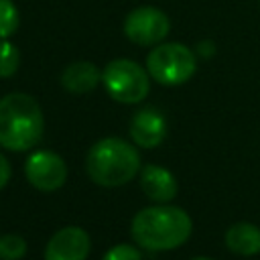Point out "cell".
Listing matches in <instances>:
<instances>
[{
  "instance_id": "cell-16",
  "label": "cell",
  "mask_w": 260,
  "mask_h": 260,
  "mask_svg": "<svg viewBox=\"0 0 260 260\" xmlns=\"http://www.w3.org/2000/svg\"><path fill=\"white\" fill-rule=\"evenodd\" d=\"M102 260H142L138 248L130 246V244H116L112 246Z\"/></svg>"
},
{
  "instance_id": "cell-12",
  "label": "cell",
  "mask_w": 260,
  "mask_h": 260,
  "mask_svg": "<svg viewBox=\"0 0 260 260\" xmlns=\"http://www.w3.org/2000/svg\"><path fill=\"white\" fill-rule=\"evenodd\" d=\"M225 246L240 256H252L260 252V228L248 221L234 223L225 232Z\"/></svg>"
},
{
  "instance_id": "cell-2",
  "label": "cell",
  "mask_w": 260,
  "mask_h": 260,
  "mask_svg": "<svg viewBox=\"0 0 260 260\" xmlns=\"http://www.w3.org/2000/svg\"><path fill=\"white\" fill-rule=\"evenodd\" d=\"M45 120L39 102L22 91L0 98V146L24 152L37 146L43 136Z\"/></svg>"
},
{
  "instance_id": "cell-8",
  "label": "cell",
  "mask_w": 260,
  "mask_h": 260,
  "mask_svg": "<svg viewBox=\"0 0 260 260\" xmlns=\"http://www.w3.org/2000/svg\"><path fill=\"white\" fill-rule=\"evenodd\" d=\"M91 250L89 234L83 228L67 225L51 236L45 248V260H87Z\"/></svg>"
},
{
  "instance_id": "cell-6",
  "label": "cell",
  "mask_w": 260,
  "mask_h": 260,
  "mask_svg": "<svg viewBox=\"0 0 260 260\" xmlns=\"http://www.w3.org/2000/svg\"><path fill=\"white\" fill-rule=\"evenodd\" d=\"M171 30L169 16L154 6H138L128 12L124 20V35L130 43L140 47H154L167 39Z\"/></svg>"
},
{
  "instance_id": "cell-14",
  "label": "cell",
  "mask_w": 260,
  "mask_h": 260,
  "mask_svg": "<svg viewBox=\"0 0 260 260\" xmlns=\"http://www.w3.org/2000/svg\"><path fill=\"white\" fill-rule=\"evenodd\" d=\"M20 24L18 8L12 0H0V39H8L16 32Z\"/></svg>"
},
{
  "instance_id": "cell-15",
  "label": "cell",
  "mask_w": 260,
  "mask_h": 260,
  "mask_svg": "<svg viewBox=\"0 0 260 260\" xmlns=\"http://www.w3.org/2000/svg\"><path fill=\"white\" fill-rule=\"evenodd\" d=\"M26 252L24 238L16 234L0 236V260H20Z\"/></svg>"
},
{
  "instance_id": "cell-7",
  "label": "cell",
  "mask_w": 260,
  "mask_h": 260,
  "mask_svg": "<svg viewBox=\"0 0 260 260\" xmlns=\"http://www.w3.org/2000/svg\"><path fill=\"white\" fill-rule=\"evenodd\" d=\"M24 175L28 183L39 191H57L67 179L65 160L51 150H37L24 162Z\"/></svg>"
},
{
  "instance_id": "cell-17",
  "label": "cell",
  "mask_w": 260,
  "mask_h": 260,
  "mask_svg": "<svg viewBox=\"0 0 260 260\" xmlns=\"http://www.w3.org/2000/svg\"><path fill=\"white\" fill-rule=\"evenodd\" d=\"M8 179H10V165H8L6 156L0 152V189H4V187H6Z\"/></svg>"
},
{
  "instance_id": "cell-11",
  "label": "cell",
  "mask_w": 260,
  "mask_h": 260,
  "mask_svg": "<svg viewBox=\"0 0 260 260\" xmlns=\"http://www.w3.org/2000/svg\"><path fill=\"white\" fill-rule=\"evenodd\" d=\"M102 81V71L89 61L69 63L61 73V85L69 93H87Z\"/></svg>"
},
{
  "instance_id": "cell-4",
  "label": "cell",
  "mask_w": 260,
  "mask_h": 260,
  "mask_svg": "<svg viewBox=\"0 0 260 260\" xmlns=\"http://www.w3.org/2000/svg\"><path fill=\"white\" fill-rule=\"evenodd\" d=\"M195 69V53L181 43H158L146 57V71L160 85H181L193 77Z\"/></svg>"
},
{
  "instance_id": "cell-13",
  "label": "cell",
  "mask_w": 260,
  "mask_h": 260,
  "mask_svg": "<svg viewBox=\"0 0 260 260\" xmlns=\"http://www.w3.org/2000/svg\"><path fill=\"white\" fill-rule=\"evenodd\" d=\"M20 65V51L8 39H0V77H12Z\"/></svg>"
},
{
  "instance_id": "cell-18",
  "label": "cell",
  "mask_w": 260,
  "mask_h": 260,
  "mask_svg": "<svg viewBox=\"0 0 260 260\" xmlns=\"http://www.w3.org/2000/svg\"><path fill=\"white\" fill-rule=\"evenodd\" d=\"M193 260H211V258H193Z\"/></svg>"
},
{
  "instance_id": "cell-5",
  "label": "cell",
  "mask_w": 260,
  "mask_h": 260,
  "mask_svg": "<svg viewBox=\"0 0 260 260\" xmlns=\"http://www.w3.org/2000/svg\"><path fill=\"white\" fill-rule=\"evenodd\" d=\"M102 83L112 100L120 104H138L148 95L150 75L136 61L112 59L102 71Z\"/></svg>"
},
{
  "instance_id": "cell-9",
  "label": "cell",
  "mask_w": 260,
  "mask_h": 260,
  "mask_svg": "<svg viewBox=\"0 0 260 260\" xmlns=\"http://www.w3.org/2000/svg\"><path fill=\"white\" fill-rule=\"evenodd\" d=\"M130 136L136 146L154 148L167 136V120L154 108L138 110L130 120Z\"/></svg>"
},
{
  "instance_id": "cell-10",
  "label": "cell",
  "mask_w": 260,
  "mask_h": 260,
  "mask_svg": "<svg viewBox=\"0 0 260 260\" xmlns=\"http://www.w3.org/2000/svg\"><path fill=\"white\" fill-rule=\"evenodd\" d=\"M140 187L144 195L156 203H169L177 195V181L171 171L156 167V165H146L140 171Z\"/></svg>"
},
{
  "instance_id": "cell-1",
  "label": "cell",
  "mask_w": 260,
  "mask_h": 260,
  "mask_svg": "<svg viewBox=\"0 0 260 260\" xmlns=\"http://www.w3.org/2000/svg\"><path fill=\"white\" fill-rule=\"evenodd\" d=\"M193 221L181 207L175 205H152L144 207L132 217L130 234L132 240L146 250L165 252L175 250L191 236Z\"/></svg>"
},
{
  "instance_id": "cell-3",
  "label": "cell",
  "mask_w": 260,
  "mask_h": 260,
  "mask_svg": "<svg viewBox=\"0 0 260 260\" xmlns=\"http://www.w3.org/2000/svg\"><path fill=\"white\" fill-rule=\"evenodd\" d=\"M85 169L93 183L102 187H120L138 175L140 154L122 138H102L89 148Z\"/></svg>"
}]
</instances>
